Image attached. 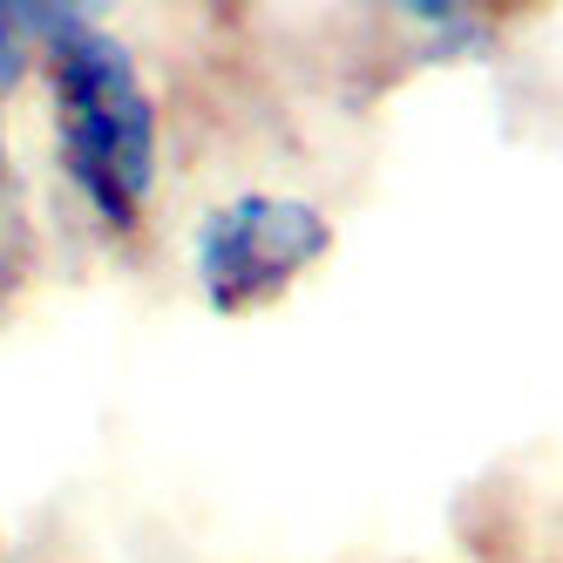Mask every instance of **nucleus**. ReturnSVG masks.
<instances>
[{"label":"nucleus","instance_id":"obj_2","mask_svg":"<svg viewBox=\"0 0 563 563\" xmlns=\"http://www.w3.org/2000/svg\"><path fill=\"white\" fill-rule=\"evenodd\" d=\"M340 252V224L319 197L252 184L197 211L190 224V286L218 319H258L286 306L306 278Z\"/></svg>","mask_w":563,"mask_h":563},{"label":"nucleus","instance_id":"obj_4","mask_svg":"<svg viewBox=\"0 0 563 563\" xmlns=\"http://www.w3.org/2000/svg\"><path fill=\"white\" fill-rule=\"evenodd\" d=\"M34 75V8L21 0H0V109H8ZM8 123V115H0Z\"/></svg>","mask_w":563,"mask_h":563},{"label":"nucleus","instance_id":"obj_3","mask_svg":"<svg viewBox=\"0 0 563 563\" xmlns=\"http://www.w3.org/2000/svg\"><path fill=\"white\" fill-rule=\"evenodd\" d=\"M27 265H34V205H27L14 136L0 123V306H14V286L27 278Z\"/></svg>","mask_w":563,"mask_h":563},{"label":"nucleus","instance_id":"obj_1","mask_svg":"<svg viewBox=\"0 0 563 563\" xmlns=\"http://www.w3.org/2000/svg\"><path fill=\"white\" fill-rule=\"evenodd\" d=\"M34 75L68 211L102 245H136L164 197V96L136 42L96 8H34Z\"/></svg>","mask_w":563,"mask_h":563}]
</instances>
